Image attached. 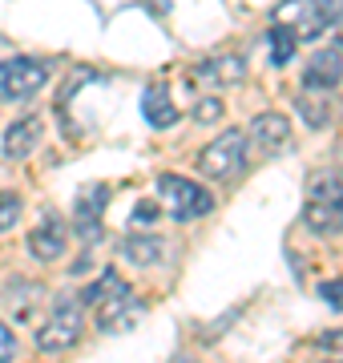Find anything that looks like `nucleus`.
<instances>
[{"label":"nucleus","mask_w":343,"mask_h":363,"mask_svg":"<svg viewBox=\"0 0 343 363\" xmlns=\"http://www.w3.org/2000/svg\"><path fill=\"white\" fill-rule=\"evenodd\" d=\"M303 226L311 234H339L343 230V178L339 174H319L307 190Z\"/></svg>","instance_id":"1"},{"label":"nucleus","mask_w":343,"mask_h":363,"mask_svg":"<svg viewBox=\"0 0 343 363\" xmlns=\"http://www.w3.org/2000/svg\"><path fill=\"white\" fill-rule=\"evenodd\" d=\"M158 198L162 206L170 210V218L178 222H194V218H206L214 210V194L198 182L182 178V174H162L158 178Z\"/></svg>","instance_id":"2"},{"label":"nucleus","mask_w":343,"mask_h":363,"mask_svg":"<svg viewBox=\"0 0 343 363\" xmlns=\"http://www.w3.org/2000/svg\"><path fill=\"white\" fill-rule=\"evenodd\" d=\"M81 331H85V307H81V298H57L53 311H49V319L40 323L37 331V347L45 351V355H57V351H69L73 343L81 339Z\"/></svg>","instance_id":"3"},{"label":"nucleus","mask_w":343,"mask_h":363,"mask_svg":"<svg viewBox=\"0 0 343 363\" xmlns=\"http://www.w3.org/2000/svg\"><path fill=\"white\" fill-rule=\"evenodd\" d=\"M242 166H247V133L242 130H223L198 154V174H206V178H214V182L238 178Z\"/></svg>","instance_id":"4"},{"label":"nucleus","mask_w":343,"mask_h":363,"mask_svg":"<svg viewBox=\"0 0 343 363\" xmlns=\"http://www.w3.org/2000/svg\"><path fill=\"white\" fill-rule=\"evenodd\" d=\"M49 69L37 57H9L0 61V101H28L33 93L45 89Z\"/></svg>","instance_id":"5"},{"label":"nucleus","mask_w":343,"mask_h":363,"mask_svg":"<svg viewBox=\"0 0 343 363\" xmlns=\"http://www.w3.org/2000/svg\"><path fill=\"white\" fill-rule=\"evenodd\" d=\"M275 25H283L295 40H319L327 33V16L315 0H287V4H279Z\"/></svg>","instance_id":"6"},{"label":"nucleus","mask_w":343,"mask_h":363,"mask_svg":"<svg viewBox=\"0 0 343 363\" xmlns=\"http://www.w3.org/2000/svg\"><path fill=\"white\" fill-rule=\"evenodd\" d=\"M109 202V186H93L77 198V214H73V230H77L81 242H97L101 234V214H106Z\"/></svg>","instance_id":"7"},{"label":"nucleus","mask_w":343,"mask_h":363,"mask_svg":"<svg viewBox=\"0 0 343 363\" xmlns=\"http://www.w3.org/2000/svg\"><path fill=\"white\" fill-rule=\"evenodd\" d=\"M142 319V303H137V295L133 291H125V295L109 298V303H101L97 311H93V323H97V331H121V327H133Z\"/></svg>","instance_id":"8"},{"label":"nucleus","mask_w":343,"mask_h":363,"mask_svg":"<svg viewBox=\"0 0 343 363\" xmlns=\"http://www.w3.org/2000/svg\"><path fill=\"white\" fill-rule=\"evenodd\" d=\"M65 247H69V226L61 218H45L37 230L28 234V255H33V259H40V262L61 259V255H65Z\"/></svg>","instance_id":"9"},{"label":"nucleus","mask_w":343,"mask_h":363,"mask_svg":"<svg viewBox=\"0 0 343 363\" xmlns=\"http://www.w3.org/2000/svg\"><path fill=\"white\" fill-rule=\"evenodd\" d=\"M251 142L263 150V154H279L291 145V121L283 113H259L251 121Z\"/></svg>","instance_id":"10"},{"label":"nucleus","mask_w":343,"mask_h":363,"mask_svg":"<svg viewBox=\"0 0 343 363\" xmlns=\"http://www.w3.org/2000/svg\"><path fill=\"white\" fill-rule=\"evenodd\" d=\"M303 81H307V89H335L343 81V52L339 49H319L311 61H307V73H303Z\"/></svg>","instance_id":"11"},{"label":"nucleus","mask_w":343,"mask_h":363,"mask_svg":"<svg viewBox=\"0 0 343 363\" xmlns=\"http://www.w3.org/2000/svg\"><path fill=\"white\" fill-rule=\"evenodd\" d=\"M37 142H40V121L37 117H21V121H13V125L4 130L0 154L9 157V162H21V157H28L37 150Z\"/></svg>","instance_id":"12"},{"label":"nucleus","mask_w":343,"mask_h":363,"mask_svg":"<svg viewBox=\"0 0 343 363\" xmlns=\"http://www.w3.org/2000/svg\"><path fill=\"white\" fill-rule=\"evenodd\" d=\"M242 77H247V61L238 52H223L194 65V81H206V85H238Z\"/></svg>","instance_id":"13"},{"label":"nucleus","mask_w":343,"mask_h":363,"mask_svg":"<svg viewBox=\"0 0 343 363\" xmlns=\"http://www.w3.org/2000/svg\"><path fill=\"white\" fill-rule=\"evenodd\" d=\"M295 109H299V117H303L311 130H327L331 121H335V101L323 89H303L295 97Z\"/></svg>","instance_id":"14"},{"label":"nucleus","mask_w":343,"mask_h":363,"mask_svg":"<svg viewBox=\"0 0 343 363\" xmlns=\"http://www.w3.org/2000/svg\"><path fill=\"white\" fill-rule=\"evenodd\" d=\"M142 113H145V121H150L154 130H170L174 121H178V109H174V101H170V89H166V85H150V89L142 93Z\"/></svg>","instance_id":"15"},{"label":"nucleus","mask_w":343,"mask_h":363,"mask_svg":"<svg viewBox=\"0 0 343 363\" xmlns=\"http://www.w3.org/2000/svg\"><path fill=\"white\" fill-rule=\"evenodd\" d=\"M121 259L133 262V267H150V262L162 259V238L158 234H125L118 242Z\"/></svg>","instance_id":"16"},{"label":"nucleus","mask_w":343,"mask_h":363,"mask_svg":"<svg viewBox=\"0 0 343 363\" xmlns=\"http://www.w3.org/2000/svg\"><path fill=\"white\" fill-rule=\"evenodd\" d=\"M125 291H130V283H125V279H121L118 271H101L97 274V283L89 286V291H85V295H81V307H89V311H97V307H101V303H109V298H118V295H125Z\"/></svg>","instance_id":"17"},{"label":"nucleus","mask_w":343,"mask_h":363,"mask_svg":"<svg viewBox=\"0 0 343 363\" xmlns=\"http://www.w3.org/2000/svg\"><path fill=\"white\" fill-rule=\"evenodd\" d=\"M266 40H271V61H275V65H287L291 57H295V45H299V40L291 37L283 25L271 28V37H266Z\"/></svg>","instance_id":"18"},{"label":"nucleus","mask_w":343,"mask_h":363,"mask_svg":"<svg viewBox=\"0 0 343 363\" xmlns=\"http://www.w3.org/2000/svg\"><path fill=\"white\" fill-rule=\"evenodd\" d=\"M21 218V198L16 194H0V230H13Z\"/></svg>","instance_id":"19"},{"label":"nucleus","mask_w":343,"mask_h":363,"mask_svg":"<svg viewBox=\"0 0 343 363\" xmlns=\"http://www.w3.org/2000/svg\"><path fill=\"white\" fill-rule=\"evenodd\" d=\"M319 298H323L327 307H335V311H343V279H327V283H319Z\"/></svg>","instance_id":"20"},{"label":"nucleus","mask_w":343,"mask_h":363,"mask_svg":"<svg viewBox=\"0 0 343 363\" xmlns=\"http://www.w3.org/2000/svg\"><path fill=\"white\" fill-rule=\"evenodd\" d=\"M218 117H223V101L218 97H202L194 105V121H218Z\"/></svg>","instance_id":"21"},{"label":"nucleus","mask_w":343,"mask_h":363,"mask_svg":"<svg viewBox=\"0 0 343 363\" xmlns=\"http://www.w3.org/2000/svg\"><path fill=\"white\" fill-rule=\"evenodd\" d=\"M13 355H16V335L0 323V363H13Z\"/></svg>","instance_id":"22"},{"label":"nucleus","mask_w":343,"mask_h":363,"mask_svg":"<svg viewBox=\"0 0 343 363\" xmlns=\"http://www.w3.org/2000/svg\"><path fill=\"white\" fill-rule=\"evenodd\" d=\"M323 16H327V25H343V0H315Z\"/></svg>","instance_id":"23"},{"label":"nucleus","mask_w":343,"mask_h":363,"mask_svg":"<svg viewBox=\"0 0 343 363\" xmlns=\"http://www.w3.org/2000/svg\"><path fill=\"white\" fill-rule=\"evenodd\" d=\"M162 214V206H154V202H137V210H133V222H154Z\"/></svg>","instance_id":"24"},{"label":"nucleus","mask_w":343,"mask_h":363,"mask_svg":"<svg viewBox=\"0 0 343 363\" xmlns=\"http://www.w3.org/2000/svg\"><path fill=\"white\" fill-rule=\"evenodd\" d=\"M319 343H323V347H343V331H327Z\"/></svg>","instance_id":"25"},{"label":"nucleus","mask_w":343,"mask_h":363,"mask_svg":"<svg viewBox=\"0 0 343 363\" xmlns=\"http://www.w3.org/2000/svg\"><path fill=\"white\" fill-rule=\"evenodd\" d=\"M335 49H339V52H343V33H339V40H335Z\"/></svg>","instance_id":"26"},{"label":"nucleus","mask_w":343,"mask_h":363,"mask_svg":"<svg viewBox=\"0 0 343 363\" xmlns=\"http://www.w3.org/2000/svg\"><path fill=\"white\" fill-rule=\"evenodd\" d=\"M323 363H343V359H323Z\"/></svg>","instance_id":"27"}]
</instances>
